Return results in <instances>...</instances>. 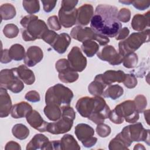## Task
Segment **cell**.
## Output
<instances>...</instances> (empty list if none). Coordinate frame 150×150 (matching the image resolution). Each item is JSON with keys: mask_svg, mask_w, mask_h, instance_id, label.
Returning <instances> with one entry per match:
<instances>
[{"mask_svg": "<svg viewBox=\"0 0 150 150\" xmlns=\"http://www.w3.org/2000/svg\"><path fill=\"white\" fill-rule=\"evenodd\" d=\"M118 9L110 5L100 4L91 19L90 27L96 33L109 38L115 37L122 28L117 19Z\"/></svg>", "mask_w": 150, "mask_h": 150, "instance_id": "obj_1", "label": "cell"}, {"mask_svg": "<svg viewBox=\"0 0 150 150\" xmlns=\"http://www.w3.org/2000/svg\"><path fill=\"white\" fill-rule=\"evenodd\" d=\"M78 112L96 124L103 123L108 118L110 109L104 99L100 96L83 97L79 99L76 104Z\"/></svg>", "mask_w": 150, "mask_h": 150, "instance_id": "obj_2", "label": "cell"}, {"mask_svg": "<svg viewBox=\"0 0 150 150\" xmlns=\"http://www.w3.org/2000/svg\"><path fill=\"white\" fill-rule=\"evenodd\" d=\"M20 23L23 28L22 29V39L26 42L42 39L44 33L48 30L46 23L34 15L25 16L21 19Z\"/></svg>", "mask_w": 150, "mask_h": 150, "instance_id": "obj_3", "label": "cell"}, {"mask_svg": "<svg viewBox=\"0 0 150 150\" xmlns=\"http://www.w3.org/2000/svg\"><path fill=\"white\" fill-rule=\"evenodd\" d=\"M73 98L72 91L63 84L58 83L50 87L46 91L45 103L46 105L53 104L61 107L63 105H69Z\"/></svg>", "mask_w": 150, "mask_h": 150, "instance_id": "obj_4", "label": "cell"}, {"mask_svg": "<svg viewBox=\"0 0 150 150\" xmlns=\"http://www.w3.org/2000/svg\"><path fill=\"white\" fill-rule=\"evenodd\" d=\"M149 40V29H145L142 32H134L126 39L119 42V53L124 57L132 53H134L143 43L148 42Z\"/></svg>", "mask_w": 150, "mask_h": 150, "instance_id": "obj_5", "label": "cell"}, {"mask_svg": "<svg viewBox=\"0 0 150 150\" xmlns=\"http://www.w3.org/2000/svg\"><path fill=\"white\" fill-rule=\"evenodd\" d=\"M127 146L132 142L144 141L149 145V130L145 129L141 122L125 127L120 133Z\"/></svg>", "mask_w": 150, "mask_h": 150, "instance_id": "obj_6", "label": "cell"}, {"mask_svg": "<svg viewBox=\"0 0 150 150\" xmlns=\"http://www.w3.org/2000/svg\"><path fill=\"white\" fill-rule=\"evenodd\" d=\"M0 85L1 87L9 90L13 93H20L24 88L23 82L19 78L14 68L1 71Z\"/></svg>", "mask_w": 150, "mask_h": 150, "instance_id": "obj_7", "label": "cell"}, {"mask_svg": "<svg viewBox=\"0 0 150 150\" xmlns=\"http://www.w3.org/2000/svg\"><path fill=\"white\" fill-rule=\"evenodd\" d=\"M114 112L121 119L129 123L136 122L139 117L137 111L134 101L127 100L117 105L113 110Z\"/></svg>", "mask_w": 150, "mask_h": 150, "instance_id": "obj_8", "label": "cell"}, {"mask_svg": "<svg viewBox=\"0 0 150 150\" xmlns=\"http://www.w3.org/2000/svg\"><path fill=\"white\" fill-rule=\"evenodd\" d=\"M74 132L77 139L86 148L92 147L97 141V138L94 137V129L88 124L84 123L77 124L75 127Z\"/></svg>", "mask_w": 150, "mask_h": 150, "instance_id": "obj_9", "label": "cell"}, {"mask_svg": "<svg viewBox=\"0 0 150 150\" xmlns=\"http://www.w3.org/2000/svg\"><path fill=\"white\" fill-rule=\"evenodd\" d=\"M55 68L59 73V79L63 83H73L79 78V74L70 67L68 60L66 59L57 60L55 64Z\"/></svg>", "mask_w": 150, "mask_h": 150, "instance_id": "obj_10", "label": "cell"}, {"mask_svg": "<svg viewBox=\"0 0 150 150\" xmlns=\"http://www.w3.org/2000/svg\"><path fill=\"white\" fill-rule=\"evenodd\" d=\"M67 60L70 67L76 71H83L87 66V59L77 46L73 47L67 55Z\"/></svg>", "mask_w": 150, "mask_h": 150, "instance_id": "obj_11", "label": "cell"}, {"mask_svg": "<svg viewBox=\"0 0 150 150\" xmlns=\"http://www.w3.org/2000/svg\"><path fill=\"white\" fill-rule=\"evenodd\" d=\"M97 55L100 59L107 62L112 66L121 64L124 59V57L111 45L105 46L100 52L97 53Z\"/></svg>", "mask_w": 150, "mask_h": 150, "instance_id": "obj_12", "label": "cell"}, {"mask_svg": "<svg viewBox=\"0 0 150 150\" xmlns=\"http://www.w3.org/2000/svg\"><path fill=\"white\" fill-rule=\"evenodd\" d=\"M73 120L65 117L61 118L54 122L48 124L47 131L52 134H62L69 132L72 128Z\"/></svg>", "mask_w": 150, "mask_h": 150, "instance_id": "obj_13", "label": "cell"}, {"mask_svg": "<svg viewBox=\"0 0 150 150\" xmlns=\"http://www.w3.org/2000/svg\"><path fill=\"white\" fill-rule=\"evenodd\" d=\"M70 36L74 39L83 43L88 40H96L97 33L91 28L76 26L71 29Z\"/></svg>", "mask_w": 150, "mask_h": 150, "instance_id": "obj_14", "label": "cell"}, {"mask_svg": "<svg viewBox=\"0 0 150 150\" xmlns=\"http://www.w3.org/2000/svg\"><path fill=\"white\" fill-rule=\"evenodd\" d=\"M43 57V53L40 47L37 46H30L25 54L24 63L28 67H33L39 63Z\"/></svg>", "mask_w": 150, "mask_h": 150, "instance_id": "obj_15", "label": "cell"}, {"mask_svg": "<svg viewBox=\"0 0 150 150\" xmlns=\"http://www.w3.org/2000/svg\"><path fill=\"white\" fill-rule=\"evenodd\" d=\"M26 118L28 124L35 129L41 132L47 131L49 122L45 121L37 111L32 110L26 115Z\"/></svg>", "mask_w": 150, "mask_h": 150, "instance_id": "obj_16", "label": "cell"}, {"mask_svg": "<svg viewBox=\"0 0 150 150\" xmlns=\"http://www.w3.org/2000/svg\"><path fill=\"white\" fill-rule=\"evenodd\" d=\"M93 7L90 4H84L77 9V23L80 26L87 25L93 16Z\"/></svg>", "mask_w": 150, "mask_h": 150, "instance_id": "obj_17", "label": "cell"}, {"mask_svg": "<svg viewBox=\"0 0 150 150\" xmlns=\"http://www.w3.org/2000/svg\"><path fill=\"white\" fill-rule=\"evenodd\" d=\"M77 9L66 11L60 8L59 11V19L60 24L66 28H69L77 23Z\"/></svg>", "mask_w": 150, "mask_h": 150, "instance_id": "obj_18", "label": "cell"}, {"mask_svg": "<svg viewBox=\"0 0 150 150\" xmlns=\"http://www.w3.org/2000/svg\"><path fill=\"white\" fill-rule=\"evenodd\" d=\"M12 101L6 89L0 88V117L5 118L9 115L12 110Z\"/></svg>", "mask_w": 150, "mask_h": 150, "instance_id": "obj_19", "label": "cell"}, {"mask_svg": "<svg viewBox=\"0 0 150 150\" xmlns=\"http://www.w3.org/2000/svg\"><path fill=\"white\" fill-rule=\"evenodd\" d=\"M70 43V36L67 33H62L57 35L51 46L57 53L63 54L67 50Z\"/></svg>", "mask_w": 150, "mask_h": 150, "instance_id": "obj_20", "label": "cell"}, {"mask_svg": "<svg viewBox=\"0 0 150 150\" xmlns=\"http://www.w3.org/2000/svg\"><path fill=\"white\" fill-rule=\"evenodd\" d=\"M125 74L122 70H107L101 74V78L104 83L107 86H110L112 83L117 82H123Z\"/></svg>", "mask_w": 150, "mask_h": 150, "instance_id": "obj_21", "label": "cell"}, {"mask_svg": "<svg viewBox=\"0 0 150 150\" xmlns=\"http://www.w3.org/2000/svg\"><path fill=\"white\" fill-rule=\"evenodd\" d=\"M131 26L134 30L139 32L144 30L146 27L149 28V11L144 15L137 14L134 15L132 19Z\"/></svg>", "mask_w": 150, "mask_h": 150, "instance_id": "obj_22", "label": "cell"}, {"mask_svg": "<svg viewBox=\"0 0 150 150\" xmlns=\"http://www.w3.org/2000/svg\"><path fill=\"white\" fill-rule=\"evenodd\" d=\"M31 111H32V106L26 102L22 101L12 106L11 115L14 118H21L26 117Z\"/></svg>", "mask_w": 150, "mask_h": 150, "instance_id": "obj_23", "label": "cell"}, {"mask_svg": "<svg viewBox=\"0 0 150 150\" xmlns=\"http://www.w3.org/2000/svg\"><path fill=\"white\" fill-rule=\"evenodd\" d=\"M16 74L19 78L26 84L31 85L35 81V76L34 73L28 69V67L23 64L18 67L14 68Z\"/></svg>", "mask_w": 150, "mask_h": 150, "instance_id": "obj_24", "label": "cell"}, {"mask_svg": "<svg viewBox=\"0 0 150 150\" xmlns=\"http://www.w3.org/2000/svg\"><path fill=\"white\" fill-rule=\"evenodd\" d=\"M107 86L104 83L101 78V74H97L94 81H93L88 87V92L93 96H101L103 95L105 88Z\"/></svg>", "mask_w": 150, "mask_h": 150, "instance_id": "obj_25", "label": "cell"}, {"mask_svg": "<svg viewBox=\"0 0 150 150\" xmlns=\"http://www.w3.org/2000/svg\"><path fill=\"white\" fill-rule=\"evenodd\" d=\"M49 141L47 137L45 135L41 134H38L34 135L30 142L27 144V150H36V149H43L47 143Z\"/></svg>", "mask_w": 150, "mask_h": 150, "instance_id": "obj_26", "label": "cell"}, {"mask_svg": "<svg viewBox=\"0 0 150 150\" xmlns=\"http://www.w3.org/2000/svg\"><path fill=\"white\" fill-rule=\"evenodd\" d=\"M43 111L47 118L52 121H56L62 117L61 107L56 105H46L44 108Z\"/></svg>", "mask_w": 150, "mask_h": 150, "instance_id": "obj_27", "label": "cell"}, {"mask_svg": "<svg viewBox=\"0 0 150 150\" xmlns=\"http://www.w3.org/2000/svg\"><path fill=\"white\" fill-rule=\"evenodd\" d=\"M60 148L62 150L80 149V146L74 137L70 134H66L60 140Z\"/></svg>", "mask_w": 150, "mask_h": 150, "instance_id": "obj_28", "label": "cell"}, {"mask_svg": "<svg viewBox=\"0 0 150 150\" xmlns=\"http://www.w3.org/2000/svg\"><path fill=\"white\" fill-rule=\"evenodd\" d=\"M123 93V88L118 84H114L110 85L109 87L104 90L103 95L104 97L110 98L114 100L120 97Z\"/></svg>", "mask_w": 150, "mask_h": 150, "instance_id": "obj_29", "label": "cell"}, {"mask_svg": "<svg viewBox=\"0 0 150 150\" xmlns=\"http://www.w3.org/2000/svg\"><path fill=\"white\" fill-rule=\"evenodd\" d=\"M25 54V48L20 44H14L9 49L10 57L15 61H20L23 59Z\"/></svg>", "mask_w": 150, "mask_h": 150, "instance_id": "obj_30", "label": "cell"}, {"mask_svg": "<svg viewBox=\"0 0 150 150\" xmlns=\"http://www.w3.org/2000/svg\"><path fill=\"white\" fill-rule=\"evenodd\" d=\"M0 13L2 20L13 19L16 15L15 8L11 4H4L0 6Z\"/></svg>", "mask_w": 150, "mask_h": 150, "instance_id": "obj_31", "label": "cell"}, {"mask_svg": "<svg viewBox=\"0 0 150 150\" xmlns=\"http://www.w3.org/2000/svg\"><path fill=\"white\" fill-rule=\"evenodd\" d=\"M81 49L88 57H93L99 50L98 44L94 40H88L83 43Z\"/></svg>", "mask_w": 150, "mask_h": 150, "instance_id": "obj_32", "label": "cell"}, {"mask_svg": "<svg viewBox=\"0 0 150 150\" xmlns=\"http://www.w3.org/2000/svg\"><path fill=\"white\" fill-rule=\"evenodd\" d=\"M12 133L17 139L23 140L29 136V130L26 125L22 124H17L12 127Z\"/></svg>", "mask_w": 150, "mask_h": 150, "instance_id": "obj_33", "label": "cell"}, {"mask_svg": "<svg viewBox=\"0 0 150 150\" xmlns=\"http://www.w3.org/2000/svg\"><path fill=\"white\" fill-rule=\"evenodd\" d=\"M108 148L110 150L128 149V146L119 133L110 142Z\"/></svg>", "mask_w": 150, "mask_h": 150, "instance_id": "obj_34", "label": "cell"}, {"mask_svg": "<svg viewBox=\"0 0 150 150\" xmlns=\"http://www.w3.org/2000/svg\"><path fill=\"white\" fill-rule=\"evenodd\" d=\"M22 5L24 9L30 15L37 13L40 10L39 1H23Z\"/></svg>", "mask_w": 150, "mask_h": 150, "instance_id": "obj_35", "label": "cell"}, {"mask_svg": "<svg viewBox=\"0 0 150 150\" xmlns=\"http://www.w3.org/2000/svg\"><path fill=\"white\" fill-rule=\"evenodd\" d=\"M19 28L16 25L9 23L6 25L3 29L4 35L8 38L12 39L16 37L19 33Z\"/></svg>", "mask_w": 150, "mask_h": 150, "instance_id": "obj_36", "label": "cell"}, {"mask_svg": "<svg viewBox=\"0 0 150 150\" xmlns=\"http://www.w3.org/2000/svg\"><path fill=\"white\" fill-rule=\"evenodd\" d=\"M138 61V57L136 53H132L124 57L123 65L125 67L128 69H131L135 67Z\"/></svg>", "mask_w": 150, "mask_h": 150, "instance_id": "obj_37", "label": "cell"}, {"mask_svg": "<svg viewBox=\"0 0 150 150\" xmlns=\"http://www.w3.org/2000/svg\"><path fill=\"white\" fill-rule=\"evenodd\" d=\"M134 103L137 111L139 113L143 112L147 105V100L146 97L144 95H138L135 97Z\"/></svg>", "mask_w": 150, "mask_h": 150, "instance_id": "obj_38", "label": "cell"}, {"mask_svg": "<svg viewBox=\"0 0 150 150\" xmlns=\"http://www.w3.org/2000/svg\"><path fill=\"white\" fill-rule=\"evenodd\" d=\"M111 128L109 125L104 123L97 124L96 127L97 134L101 138H105L108 136L111 133Z\"/></svg>", "mask_w": 150, "mask_h": 150, "instance_id": "obj_39", "label": "cell"}, {"mask_svg": "<svg viewBox=\"0 0 150 150\" xmlns=\"http://www.w3.org/2000/svg\"><path fill=\"white\" fill-rule=\"evenodd\" d=\"M117 19L119 21L124 23H127L131 19V11L127 8H121L117 14Z\"/></svg>", "mask_w": 150, "mask_h": 150, "instance_id": "obj_40", "label": "cell"}, {"mask_svg": "<svg viewBox=\"0 0 150 150\" xmlns=\"http://www.w3.org/2000/svg\"><path fill=\"white\" fill-rule=\"evenodd\" d=\"M122 83L126 87L128 88H133L137 85L138 81L134 74H125V78Z\"/></svg>", "mask_w": 150, "mask_h": 150, "instance_id": "obj_41", "label": "cell"}, {"mask_svg": "<svg viewBox=\"0 0 150 150\" xmlns=\"http://www.w3.org/2000/svg\"><path fill=\"white\" fill-rule=\"evenodd\" d=\"M57 35L58 34L56 33L54 31L48 29L43 35L42 39H43L46 43H48L51 46L55 40Z\"/></svg>", "mask_w": 150, "mask_h": 150, "instance_id": "obj_42", "label": "cell"}, {"mask_svg": "<svg viewBox=\"0 0 150 150\" xmlns=\"http://www.w3.org/2000/svg\"><path fill=\"white\" fill-rule=\"evenodd\" d=\"M62 116L70 118L74 121L76 118V113L73 108L70 105H63L61 107Z\"/></svg>", "mask_w": 150, "mask_h": 150, "instance_id": "obj_43", "label": "cell"}, {"mask_svg": "<svg viewBox=\"0 0 150 150\" xmlns=\"http://www.w3.org/2000/svg\"><path fill=\"white\" fill-rule=\"evenodd\" d=\"M47 24L50 29L54 30H59L62 28L60 21L56 15L50 16L48 18Z\"/></svg>", "mask_w": 150, "mask_h": 150, "instance_id": "obj_44", "label": "cell"}, {"mask_svg": "<svg viewBox=\"0 0 150 150\" xmlns=\"http://www.w3.org/2000/svg\"><path fill=\"white\" fill-rule=\"evenodd\" d=\"M25 98L32 103L39 102L40 100V97L39 93L35 90H31L28 91L25 96Z\"/></svg>", "mask_w": 150, "mask_h": 150, "instance_id": "obj_45", "label": "cell"}, {"mask_svg": "<svg viewBox=\"0 0 150 150\" xmlns=\"http://www.w3.org/2000/svg\"><path fill=\"white\" fill-rule=\"evenodd\" d=\"M78 1L74 0H63L62 1L61 8L66 11H71L74 9L78 4Z\"/></svg>", "mask_w": 150, "mask_h": 150, "instance_id": "obj_46", "label": "cell"}, {"mask_svg": "<svg viewBox=\"0 0 150 150\" xmlns=\"http://www.w3.org/2000/svg\"><path fill=\"white\" fill-rule=\"evenodd\" d=\"M132 5L137 9L143 11L148 8L150 5L149 1H132Z\"/></svg>", "mask_w": 150, "mask_h": 150, "instance_id": "obj_47", "label": "cell"}, {"mask_svg": "<svg viewBox=\"0 0 150 150\" xmlns=\"http://www.w3.org/2000/svg\"><path fill=\"white\" fill-rule=\"evenodd\" d=\"M43 4V10L46 12H51L56 6L57 1H49V0H43L42 1Z\"/></svg>", "mask_w": 150, "mask_h": 150, "instance_id": "obj_48", "label": "cell"}, {"mask_svg": "<svg viewBox=\"0 0 150 150\" xmlns=\"http://www.w3.org/2000/svg\"><path fill=\"white\" fill-rule=\"evenodd\" d=\"M46 149H61L60 141L54 140L49 141L43 148V150Z\"/></svg>", "mask_w": 150, "mask_h": 150, "instance_id": "obj_49", "label": "cell"}, {"mask_svg": "<svg viewBox=\"0 0 150 150\" xmlns=\"http://www.w3.org/2000/svg\"><path fill=\"white\" fill-rule=\"evenodd\" d=\"M129 30L127 27H124L120 30L117 35L115 36V39L116 40H122L125 39L129 35Z\"/></svg>", "mask_w": 150, "mask_h": 150, "instance_id": "obj_50", "label": "cell"}, {"mask_svg": "<svg viewBox=\"0 0 150 150\" xmlns=\"http://www.w3.org/2000/svg\"><path fill=\"white\" fill-rule=\"evenodd\" d=\"M5 150H21V147L20 146V145L19 144H18L16 142L14 141H9L8 142H7V144L5 145Z\"/></svg>", "mask_w": 150, "mask_h": 150, "instance_id": "obj_51", "label": "cell"}, {"mask_svg": "<svg viewBox=\"0 0 150 150\" xmlns=\"http://www.w3.org/2000/svg\"><path fill=\"white\" fill-rule=\"evenodd\" d=\"M96 40L98 42V43L100 44V45H101V46L106 45L110 42V39L108 37L102 35L97 34V33Z\"/></svg>", "mask_w": 150, "mask_h": 150, "instance_id": "obj_52", "label": "cell"}, {"mask_svg": "<svg viewBox=\"0 0 150 150\" xmlns=\"http://www.w3.org/2000/svg\"><path fill=\"white\" fill-rule=\"evenodd\" d=\"M12 59L10 57L9 54V50L4 49L2 52V56L1 59V62L2 63H8L11 62Z\"/></svg>", "mask_w": 150, "mask_h": 150, "instance_id": "obj_53", "label": "cell"}, {"mask_svg": "<svg viewBox=\"0 0 150 150\" xmlns=\"http://www.w3.org/2000/svg\"><path fill=\"white\" fill-rule=\"evenodd\" d=\"M149 110H144V117H145V119L146 121V122L148 124H149Z\"/></svg>", "mask_w": 150, "mask_h": 150, "instance_id": "obj_54", "label": "cell"}, {"mask_svg": "<svg viewBox=\"0 0 150 150\" xmlns=\"http://www.w3.org/2000/svg\"><path fill=\"white\" fill-rule=\"evenodd\" d=\"M134 149H145V148L143 146V145L140 144H138L137 145H135V146L134 148Z\"/></svg>", "mask_w": 150, "mask_h": 150, "instance_id": "obj_55", "label": "cell"}, {"mask_svg": "<svg viewBox=\"0 0 150 150\" xmlns=\"http://www.w3.org/2000/svg\"><path fill=\"white\" fill-rule=\"evenodd\" d=\"M119 2H121V3H122V4H124L129 5H130V4H132V1H129V0H128V1H120Z\"/></svg>", "mask_w": 150, "mask_h": 150, "instance_id": "obj_56", "label": "cell"}]
</instances>
